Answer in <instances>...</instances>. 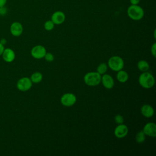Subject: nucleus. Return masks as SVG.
I'll use <instances>...</instances> for the list:
<instances>
[{
  "label": "nucleus",
  "mask_w": 156,
  "mask_h": 156,
  "mask_svg": "<svg viewBox=\"0 0 156 156\" xmlns=\"http://www.w3.org/2000/svg\"><path fill=\"white\" fill-rule=\"evenodd\" d=\"M139 84L145 89L152 88L155 84V78L154 76L148 71L143 72L138 77Z\"/></svg>",
  "instance_id": "obj_1"
},
{
  "label": "nucleus",
  "mask_w": 156,
  "mask_h": 156,
  "mask_svg": "<svg viewBox=\"0 0 156 156\" xmlns=\"http://www.w3.org/2000/svg\"><path fill=\"white\" fill-rule=\"evenodd\" d=\"M101 75L98 72H88L86 73L83 77L85 83L90 87H95L101 83Z\"/></svg>",
  "instance_id": "obj_2"
},
{
  "label": "nucleus",
  "mask_w": 156,
  "mask_h": 156,
  "mask_svg": "<svg viewBox=\"0 0 156 156\" xmlns=\"http://www.w3.org/2000/svg\"><path fill=\"white\" fill-rule=\"evenodd\" d=\"M127 13L129 17L135 21L140 20L144 16L143 9L138 5H131L129 6Z\"/></svg>",
  "instance_id": "obj_3"
},
{
  "label": "nucleus",
  "mask_w": 156,
  "mask_h": 156,
  "mask_svg": "<svg viewBox=\"0 0 156 156\" xmlns=\"http://www.w3.org/2000/svg\"><path fill=\"white\" fill-rule=\"evenodd\" d=\"M107 66L110 69L113 71H118L122 69L124 66V62L123 59L118 55H113L108 60Z\"/></svg>",
  "instance_id": "obj_4"
},
{
  "label": "nucleus",
  "mask_w": 156,
  "mask_h": 156,
  "mask_svg": "<svg viewBox=\"0 0 156 156\" xmlns=\"http://www.w3.org/2000/svg\"><path fill=\"white\" fill-rule=\"evenodd\" d=\"M76 96L71 93H66L63 94L60 98L61 104L65 107H71L76 102Z\"/></svg>",
  "instance_id": "obj_5"
},
{
  "label": "nucleus",
  "mask_w": 156,
  "mask_h": 156,
  "mask_svg": "<svg viewBox=\"0 0 156 156\" xmlns=\"http://www.w3.org/2000/svg\"><path fill=\"white\" fill-rule=\"evenodd\" d=\"M32 83H33L29 77H24L18 80L16 83V87L21 91H26L31 88Z\"/></svg>",
  "instance_id": "obj_6"
},
{
  "label": "nucleus",
  "mask_w": 156,
  "mask_h": 156,
  "mask_svg": "<svg viewBox=\"0 0 156 156\" xmlns=\"http://www.w3.org/2000/svg\"><path fill=\"white\" fill-rule=\"evenodd\" d=\"M46 53V48L42 45H37L33 47L31 49V55L36 59L43 58Z\"/></svg>",
  "instance_id": "obj_7"
},
{
  "label": "nucleus",
  "mask_w": 156,
  "mask_h": 156,
  "mask_svg": "<svg viewBox=\"0 0 156 156\" xmlns=\"http://www.w3.org/2000/svg\"><path fill=\"white\" fill-rule=\"evenodd\" d=\"M129 132L128 127L122 124H118L114 130V135L118 138H123L126 137Z\"/></svg>",
  "instance_id": "obj_8"
},
{
  "label": "nucleus",
  "mask_w": 156,
  "mask_h": 156,
  "mask_svg": "<svg viewBox=\"0 0 156 156\" xmlns=\"http://www.w3.org/2000/svg\"><path fill=\"white\" fill-rule=\"evenodd\" d=\"M143 131L146 136L155 138L156 136V124L152 122H147L144 126Z\"/></svg>",
  "instance_id": "obj_9"
},
{
  "label": "nucleus",
  "mask_w": 156,
  "mask_h": 156,
  "mask_svg": "<svg viewBox=\"0 0 156 156\" xmlns=\"http://www.w3.org/2000/svg\"><path fill=\"white\" fill-rule=\"evenodd\" d=\"M101 82L106 89L108 90L113 88L115 85V82L113 77L110 75L106 73L101 76Z\"/></svg>",
  "instance_id": "obj_10"
},
{
  "label": "nucleus",
  "mask_w": 156,
  "mask_h": 156,
  "mask_svg": "<svg viewBox=\"0 0 156 156\" xmlns=\"http://www.w3.org/2000/svg\"><path fill=\"white\" fill-rule=\"evenodd\" d=\"M10 31L12 35L15 37L20 36L23 31L22 24L19 22H13L10 27Z\"/></svg>",
  "instance_id": "obj_11"
},
{
  "label": "nucleus",
  "mask_w": 156,
  "mask_h": 156,
  "mask_svg": "<svg viewBox=\"0 0 156 156\" xmlns=\"http://www.w3.org/2000/svg\"><path fill=\"white\" fill-rule=\"evenodd\" d=\"M3 60L8 63L12 62L15 58V52L10 48H4L3 52L1 55Z\"/></svg>",
  "instance_id": "obj_12"
},
{
  "label": "nucleus",
  "mask_w": 156,
  "mask_h": 156,
  "mask_svg": "<svg viewBox=\"0 0 156 156\" xmlns=\"http://www.w3.org/2000/svg\"><path fill=\"white\" fill-rule=\"evenodd\" d=\"M65 20V15L61 11L54 12L51 16V21L54 24H61Z\"/></svg>",
  "instance_id": "obj_13"
},
{
  "label": "nucleus",
  "mask_w": 156,
  "mask_h": 156,
  "mask_svg": "<svg viewBox=\"0 0 156 156\" xmlns=\"http://www.w3.org/2000/svg\"><path fill=\"white\" fill-rule=\"evenodd\" d=\"M141 113L143 116L147 118L152 117L154 114V109L151 105L144 104L141 107Z\"/></svg>",
  "instance_id": "obj_14"
},
{
  "label": "nucleus",
  "mask_w": 156,
  "mask_h": 156,
  "mask_svg": "<svg viewBox=\"0 0 156 156\" xmlns=\"http://www.w3.org/2000/svg\"><path fill=\"white\" fill-rule=\"evenodd\" d=\"M116 74V79L118 82L121 83H125L129 79V75L128 73L122 69L117 71Z\"/></svg>",
  "instance_id": "obj_15"
},
{
  "label": "nucleus",
  "mask_w": 156,
  "mask_h": 156,
  "mask_svg": "<svg viewBox=\"0 0 156 156\" xmlns=\"http://www.w3.org/2000/svg\"><path fill=\"white\" fill-rule=\"evenodd\" d=\"M149 67V63L146 60H141L137 63V68L141 72L148 71Z\"/></svg>",
  "instance_id": "obj_16"
},
{
  "label": "nucleus",
  "mask_w": 156,
  "mask_h": 156,
  "mask_svg": "<svg viewBox=\"0 0 156 156\" xmlns=\"http://www.w3.org/2000/svg\"><path fill=\"white\" fill-rule=\"evenodd\" d=\"M30 79L32 83H38L43 79V74L40 72H35L32 74Z\"/></svg>",
  "instance_id": "obj_17"
},
{
  "label": "nucleus",
  "mask_w": 156,
  "mask_h": 156,
  "mask_svg": "<svg viewBox=\"0 0 156 156\" xmlns=\"http://www.w3.org/2000/svg\"><path fill=\"white\" fill-rule=\"evenodd\" d=\"M146 135L142 130L139 131L135 135V141L137 143L141 144L143 143L146 140Z\"/></svg>",
  "instance_id": "obj_18"
},
{
  "label": "nucleus",
  "mask_w": 156,
  "mask_h": 156,
  "mask_svg": "<svg viewBox=\"0 0 156 156\" xmlns=\"http://www.w3.org/2000/svg\"><path fill=\"white\" fill-rule=\"evenodd\" d=\"M107 64L105 63H101L96 68V72H98L100 75L102 76L106 73V72L107 71Z\"/></svg>",
  "instance_id": "obj_19"
},
{
  "label": "nucleus",
  "mask_w": 156,
  "mask_h": 156,
  "mask_svg": "<svg viewBox=\"0 0 156 156\" xmlns=\"http://www.w3.org/2000/svg\"><path fill=\"white\" fill-rule=\"evenodd\" d=\"M54 27V24L51 20L46 21L44 24V28L46 30L50 31L52 30Z\"/></svg>",
  "instance_id": "obj_20"
},
{
  "label": "nucleus",
  "mask_w": 156,
  "mask_h": 156,
  "mask_svg": "<svg viewBox=\"0 0 156 156\" xmlns=\"http://www.w3.org/2000/svg\"><path fill=\"white\" fill-rule=\"evenodd\" d=\"M114 120H115V122L118 124H121L124 122V118L122 115H121L119 114L116 115L115 116Z\"/></svg>",
  "instance_id": "obj_21"
},
{
  "label": "nucleus",
  "mask_w": 156,
  "mask_h": 156,
  "mask_svg": "<svg viewBox=\"0 0 156 156\" xmlns=\"http://www.w3.org/2000/svg\"><path fill=\"white\" fill-rule=\"evenodd\" d=\"M47 62H51L54 60V56L51 52H47L45 54L44 57H43Z\"/></svg>",
  "instance_id": "obj_22"
},
{
  "label": "nucleus",
  "mask_w": 156,
  "mask_h": 156,
  "mask_svg": "<svg viewBox=\"0 0 156 156\" xmlns=\"http://www.w3.org/2000/svg\"><path fill=\"white\" fill-rule=\"evenodd\" d=\"M151 54L154 57H156V43H154L151 48Z\"/></svg>",
  "instance_id": "obj_23"
},
{
  "label": "nucleus",
  "mask_w": 156,
  "mask_h": 156,
  "mask_svg": "<svg viewBox=\"0 0 156 156\" xmlns=\"http://www.w3.org/2000/svg\"><path fill=\"white\" fill-rule=\"evenodd\" d=\"M7 9L4 6L0 7V15H4L5 14L7 13Z\"/></svg>",
  "instance_id": "obj_24"
},
{
  "label": "nucleus",
  "mask_w": 156,
  "mask_h": 156,
  "mask_svg": "<svg viewBox=\"0 0 156 156\" xmlns=\"http://www.w3.org/2000/svg\"><path fill=\"white\" fill-rule=\"evenodd\" d=\"M140 1V0H130V2L132 4V5H138Z\"/></svg>",
  "instance_id": "obj_25"
},
{
  "label": "nucleus",
  "mask_w": 156,
  "mask_h": 156,
  "mask_svg": "<svg viewBox=\"0 0 156 156\" xmlns=\"http://www.w3.org/2000/svg\"><path fill=\"white\" fill-rule=\"evenodd\" d=\"M4 49V45L0 42V56L2 55Z\"/></svg>",
  "instance_id": "obj_26"
},
{
  "label": "nucleus",
  "mask_w": 156,
  "mask_h": 156,
  "mask_svg": "<svg viewBox=\"0 0 156 156\" xmlns=\"http://www.w3.org/2000/svg\"><path fill=\"white\" fill-rule=\"evenodd\" d=\"M6 2H7V0H0V7L5 6V5L6 4Z\"/></svg>",
  "instance_id": "obj_27"
},
{
  "label": "nucleus",
  "mask_w": 156,
  "mask_h": 156,
  "mask_svg": "<svg viewBox=\"0 0 156 156\" xmlns=\"http://www.w3.org/2000/svg\"><path fill=\"white\" fill-rule=\"evenodd\" d=\"M0 42H1V43L3 44V45H4V44L6 43V40H5L4 38H2Z\"/></svg>",
  "instance_id": "obj_28"
}]
</instances>
